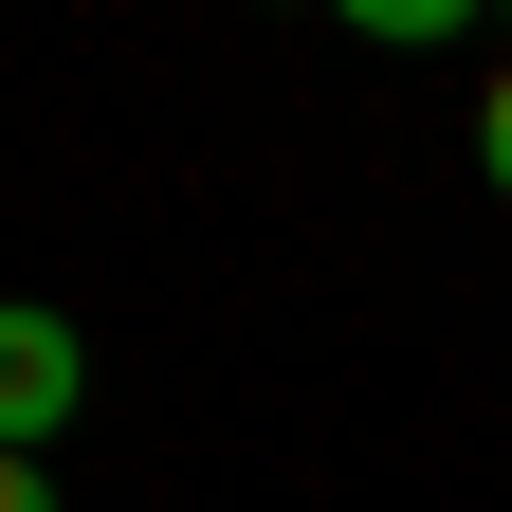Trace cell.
<instances>
[{
  "mask_svg": "<svg viewBox=\"0 0 512 512\" xmlns=\"http://www.w3.org/2000/svg\"><path fill=\"white\" fill-rule=\"evenodd\" d=\"M0 512H55V476H37V458H0Z\"/></svg>",
  "mask_w": 512,
  "mask_h": 512,
  "instance_id": "3",
  "label": "cell"
},
{
  "mask_svg": "<svg viewBox=\"0 0 512 512\" xmlns=\"http://www.w3.org/2000/svg\"><path fill=\"white\" fill-rule=\"evenodd\" d=\"M74 403H92V348L55 330V311H0V458H37Z\"/></svg>",
  "mask_w": 512,
  "mask_h": 512,
  "instance_id": "1",
  "label": "cell"
},
{
  "mask_svg": "<svg viewBox=\"0 0 512 512\" xmlns=\"http://www.w3.org/2000/svg\"><path fill=\"white\" fill-rule=\"evenodd\" d=\"M476 165H494V202H512V74L476 92Z\"/></svg>",
  "mask_w": 512,
  "mask_h": 512,
  "instance_id": "2",
  "label": "cell"
}]
</instances>
